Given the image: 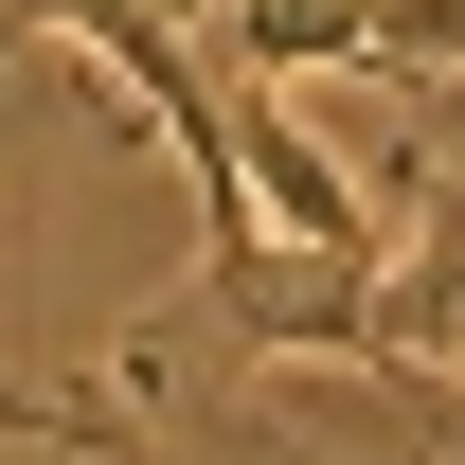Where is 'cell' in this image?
Here are the masks:
<instances>
[{"label": "cell", "mask_w": 465, "mask_h": 465, "mask_svg": "<svg viewBox=\"0 0 465 465\" xmlns=\"http://www.w3.org/2000/svg\"><path fill=\"white\" fill-rule=\"evenodd\" d=\"M0 430H18V448H54V465H125V448H108V411H72V394H18V376H0Z\"/></svg>", "instance_id": "6da1fadb"}]
</instances>
